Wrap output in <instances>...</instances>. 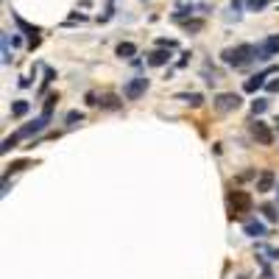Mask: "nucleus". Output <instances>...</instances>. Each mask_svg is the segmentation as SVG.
Wrapping results in <instances>:
<instances>
[{"label":"nucleus","mask_w":279,"mask_h":279,"mask_svg":"<svg viewBox=\"0 0 279 279\" xmlns=\"http://www.w3.org/2000/svg\"><path fill=\"white\" fill-rule=\"evenodd\" d=\"M254 59H257V45H249V42L221 50V61L229 64V67H246V64H251Z\"/></svg>","instance_id":"obj_1"},{"label":"nucleus","mask_w":279,"mask_h":279,"mask_svg":"<svg viewBox=\"0 0 279 279\" xmlns=\"http://www.w3.org/2000/svg\"><path fill=\"white\" fill-rule=\"evenodd\" d=\"M50 117H53V115H45V112H42V115H39V117H37V120H31V123H25V126H23V128H20V131H17V134H12V137H14V140H17V143H20V140H28V137H37V134H39V131H45V128H48V123H50Z\"/></svg>","instance_id":"obj_2"},{"label":"nucleus","mask_w":279,"mask_h":279,"mask_svg":"<svg viewBox=\"0 0 279 279\" xmlns=\"http://www.w3.org/2000/svg\"><path fill=\"white\" fill-rule=\"evenodd\" d=\"M229 206H232V218H240V215H246L251 210V195L246 190H235L229 195Z\"/></svg>","instance_id":"obj_3"},{"label":"nucleus","mask_w":279,"mask_h":279,"mask_svg":"<svg viewBox=\"0 0 279 279\" xmlns=\"http://www.w3.org/2000/svg\"><path fill=\"white\" fill-rule=\"evenodd\" d=\"M146 90H148V79L146 76H134V79L123 87V98H126V101H140V98L146 95Z\"/></svg>","instance_id":"obj_4"},{"label":"nucleus","mask_w":279,"mask_h":279,"mask_svg":"<svg viewBox=\"0 0 279 279\" xmlns=\"http://www.w3.org/2000/svg\"><path fill=\"white\" fill-rule=\"evenodd\" d=\"M12 20H14V25H17V28L23 31L25 37H28V48L34 50V48L39 45V28H37V25H31V23H25V20L20 17L17 12H12Z\"/></svg>","instance_id":"obj_5"},{"label":"nucleus","mask_w":279,"mask_h":279,"mask_svg":"<svg viewBox=\"0 0 279 279\" xmlns=\"http://www.w3.org/2000/svg\"><path fill=\"white\" fill-rule=\"evenodd\" d=\"M273 56H279V34H273V37L262 39V42L257 45V59L260 61H268V59H273Z\"/></svg>","instance_id":"obj_6"},{"label":"nucleus","mask_w":279,"mask_h":279,"mask_svg":"<svg viewBox=\"0 0 279 279\" xmlns=\"http://www.w3.org/2000/svg\"><path fill=\"white\" fill-rule=\"evenodd\" d=\"M213 106L218 112H232V109L240 106V95H235V92H221V95H215Z\"/></svg>","instance_id":"obj_7"},{"label":"nucleus","mask_w":279,"mask_h":279,"mask_svg":"<svg viewBox=\"0 0 279 279\" xmlns=\"http://www.w3.org/2000/svg\"><path fill=\"white\" fill-rule=\"evenodd\" d=\"M276 70H279V67H265V70H260L257 76H251V79L246 81V84H243V90H246V92H257V90H262V87L268 84L265 79H268L271 73H276Z\"/></svg>","instance_id":"obj_8"},{"label":"nucleus","mask_w":279,"mask_h":279,"mask_svg":"<svg viewBox=\"0 0 279 279\" xmlns=\"http://www.w3.org/2000/svg\"><path fill=\"white\" fill-rule=\"evenodd\" d=\"M251 134H254V140L260 143V146H271V143H273V131L268 128V123L260 120V117L251 123Z\"/></svg>","instance_id":"obj_9"},{"label":"nucleus","mask_w":279,"mask_h":279,"mask_svg":"<svg viewBox=\"0 0 279 279\" xmlns=\"http://www.w3.org/2000/svg\"><path fill=\"white\" fill-rule=\"evenodd\" d=\"M254 190L257 193H271V190H276V176H273L271 170H262L260 176H254Z\"/></svg>","instance_id":"obj_10"},{"label":"nucleus","mask_w":279,"mask_h":279,"mask_svg":"<svg viewBox=\"0 0 279 279\" xmlns=\"http://www.w3.org/2000/svg\"><path fill=\"white\" fill-rule=\"evenodd\" d=\"M243 232H246L249 237H265L268 235V226L262 224V221L251 218V221H246V224H243Z\"/></svg>","instance_id":"obj_11"},{"label":"nucleus","mask_w":279,"mask_h":279,"mask_svg":"<svg viewBox=\"0 0 279 279\" xmlns=\"http://www.w3.org/2000/svg\"><path fill=\"white\" fill-rule=\"evenodd\" d=\"M170 61V50L168 48H157L151 56H148V64L151 67H165Z\"/></svg>","instance_id":"obj_12"},{"label":"nucleus","mask_w":279,"mask_h":279,"mask_svg":"<svg viewBox=\"0 0 279 279\" xmlns=\"http://www.w3.org/2000/svg\"><path fill=\"white\" fill-rule=\"evenodd\" d=\"M115 53L120 56V59H134V56H137V45L134 42H120Z\"/></svg>","instance_id":"obj_13"},{"label":"nucleus","mask_w":279,"mask_h":279,"mask_svg":"<svg viewBox=\"0 0 279 279\" xmlns=\"http://www.w3.org/2000/svg\"><path fill=\"white\" fill-rule=\"evenodd\" d=\"M98 106H101V109H120L123 101L117 95H103L101 101H98Z\"/></svg>","instance_id":"obj_14"},{"label":"nucleus","mask_w":279,"mask_h":279,"mask_svg":"<svg viewBox=\"0 0 279 279\" xmlns=\"http://www.w3.org/2000/svg\"><path fill=\"white\" fill-rule=\"evenodd\" d=\"M31 112V103L28 101H14L12 103V117H25Z\"/></svg>","instance_id":"obj_15"},{"label":"nucleus","mask_w":279,"mask_h":279,"mask_svg":"<svg viewBox=\"0 0 279 279\" xmlns=\"http://www.w3.org/2000/svg\"><path fill=\"white\" fill-rule=\"evenodd\" d=\"M268 112V98H257V101H251V115L260 117Z\"/></svg>","instance_id":"obj_16"},{"label":"nucleus","mask_w":279,"mask_h":279,"mask_svg":"<svg viewBox=\"0 0 279 279\" xmlns=\"http://www.w3.org/2000/svg\"><path fill=\"white\" fill-rule=\"evenodd\" d=\"M179 101L190 103V106H201V103H204V98H201V92H182V95H179Z\"/></svg>","instance_id":"obj_17"},{"label":"nucleus","mask_w":279,"mask_h":279,"mask_svg":"<svg viewBox=\"0 0 279 279\" xmlns=\"http://www.w3.org/2000/svg\"><path fill=\"white\" fill-rule=\"evenodd\" d=\"M268 3H271V0H246V9H249V12H265Z\"/></svg>","instance_id":"obj_18"},{"label":"nucleus","mask_w":279,"mask_h":279,"mask_svg":"<svg viewBox=\"0 0 279 279\" xmlns=\"http://www.w3.org/2000/svg\"><path fill=\"white\" fill-rule=\"evenodd\" d=\"M260 213L265 215V221H268V224H273V221L279 218V213H276V206H273V204H265V206L260 210Z\"/></svg>","instance_id":"obj_19"},{"label":"nucleus","mask_w":279,"mask_h":279,"mask_svg":"<svg viewBox=\"0 0 279 279\" xmlns=\"http://www.w3.org/2000/svg\"><path fill=\"white\" fill-rule=\"evenodd\" d=\"M53 79H56V70H53V67H45V79H42V87H39V95L48 90V84H50Z\"/></svg>","instance_id":"obj_20"},{"label":"nucleus","mask_w":279,"mask_h":279,"mask_svg":"<svg viewBox=\"0 0 279 279\" xmlns=\"http://www.w3.org/2000/svg\"><path fill=\"white\" fill-rule=\"evenodd\" d=\"M9 42H12V37H9V34H3V64H9V61H12V50H9Z\"/></svg>","instance_id":"obj_21"},{"label":"nucleus","mask_w":279,"mask_h":279,"mask_svg":"<svg viewBox=\"0 0 279 279\" xmlns=\"http://www.w3.org/2000/svg\"><path fill=\"white\" fill-rule=\"evenodd\" d=\"M70 126H76V123H81L84 120V112H79V109H73V112H67V117H64Z\"/></svg>","instance_id":"obj_22"},{"label":"nucleus","mask_w":279,"mask_h":279,"mask_svg":"<svg viewBox=\"0 0 279 279\" xmlns=\"http://www.w3.org/2000/svg\"><path fill=\"white\" fill-rule=\"evenodd\" d=\"M157 48H168V50H176L179 48V42H176V39H157Z\"/></svg>","instance_id":"obj_23"},{"label":"nucleus","mask_w":279,"mask_h":279,"mask_svg":"<svg viewBox=\"0 0 279 279\" xmlns=\"http://www.w3.org/2000/svg\"><path fill=\"white\" fill-rule=\"evenodd\" d=\"M56 101H59L56 95H48V98H45V106H42L45 115H53V103H56Z\"/></svg>","instance_id":"obj_24"},{"label":"nucleus","mask_w":279,"mask_h":279,"mask_svg":"<svg viewBox=\"0 0 279 279\" xmlns=\"http://www.w3.org/2000/svg\"><path fill=\"white\" fill-rule=\"evenodd\" d=\"M204 28V20H187L184 23V31H201Z\"/></svg>","instance_id":"obj_25"},{"label":"nucleus","mask_w":279,"mask_h":279,"mask_svg":"<svg viewBox=\"0 0 279 279\" xmlns=\"http://www.w3.org/2000/svg\"><path fill=\"white\" fill-rule=\"evenodd\" d=\"M12 148H17V140H14V137H6V140H3V146H0V151L9 154Z\"/></svg>","instance_id":"obj_26"},{"label":"nucleus","mask_w":279,"mask_h":279,"mask_svg":"<svg viewBox=\"0 0 279 279\" xmlns=\"http://www.w3.org/2000/svg\"><path fill=\"white\" fill-rule=\"evenodd\" d=\"M265 90H268V92H279V81H268Z\"/></svg>","instance_id":"obj_27"},{"label":"nucleus","mask_w":279,"mask_h":279,"mask_svg":"<svg viewBox=\"0 0 279 279\" xmlns=\"http://www.w3.org/2000/svg\"><path fill=\"white\" fill-rule=\"evenodd\" d=\"M20 87H31V76H23V79H20Z\"/></svg>","instance_id":"obj_28"},{"label":"nucleus","mask_w":279,"mask_h":279,"mask_svg":"<svg viewBox=\"0 0 279 279\" xmlns=\"http://www.w3.org/2000/svg\"><path fill=\"white\" fill-rule=\"evenodd\" d=\"M268 254H271L273 260H279V249H271V251H268Z\"/></svg>","instance_id":"obj_29"},{"label":"nucleus","mask_w":279,"mask_h":279,"mask_svg":"<svg viewBox=\"0 0 279 279\" xmlns=\"http://www.w3.org/2000/svg\"><path fill=\"white\" fill-rule=\"evenodd\" d=\"M273 126H276V134H279V117H276V120H273Z\"/></svg>","instance_id":"obj_30"},{"label":"nucleus","mask_w":279,"mask_h":279,"mask_svg":"<svg viewBox=\"0 0 279 279\" xmlns=\"http://www.w3.org/2000/svg\"><path fill=\"white\" fill-rule=\"evenodd\" d=\"M276 195H279V184H276Z\"/></svg>","instance_id":"obj_31"},{"label":"nucleus","mask_w":279,"mask_h":279,"mask_svg":"<svg viewBox=\"0 0 279 279\" xmlns=\"http://www.w3.org/2000/svg\"><path fill=\"white\" fill-rule=\"evenodd\" d=\"M109 3H115V0H109Z\"/></svg>","instance_id":"obj_32"}]
</instances>
